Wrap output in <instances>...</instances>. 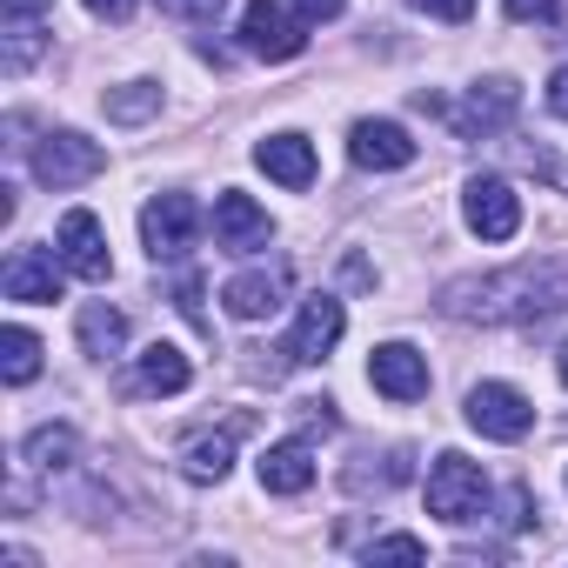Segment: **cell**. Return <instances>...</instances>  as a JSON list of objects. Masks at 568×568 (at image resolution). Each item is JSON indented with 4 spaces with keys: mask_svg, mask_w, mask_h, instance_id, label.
Masks as SVG:
<instances>
[{
    "mask_svg": "<svg viewBox=\"0 0 568 568\" xmlns=\"http://www.w3.org/2000/svg\"><path fill=\"white\" fill-rule=\"evenodd\" d=\"M568 302V267L561 261H521L501 274H468L442 288V315L455 322H535Z\"/></svg>",
    "mask_w": 568,
    "mask_h": 568,
    "instance_id": "obj_1",
    "label": "cell"
},
{
    "mask_svg": "<svg viewBox=\"0 0 568 568\" xmlns=\"http://www.w3.org/2000/svg\"><path fill=\"white\" fill-rule=\"evenodd\" d=\"M488 508V475L468 462V455H435V468H428V515L435 521H448V528H462V521H475Z\"/></svg>",
    "mask_w": 568,
    "mask_h": 568,
    "instance_id": "obj_2",
    "label": "cell"
},
{
    "mask_svg": "<svg viewBox=\"0 0 568 568\" xmlns=\"http://www.w3.org/2000/svg\"><path fill=\"white\" fill-rule=\"evenodd\" d=\"M241 48L261 54V61H295L308 48V21L288 14L281 0H247L241 8Z\"/></svg>",
    "mask_w": 568,
    "mask_h": 568,
    "instance_id": "obj_3",
    "label": "cell"
},
{
    "mask_svg": "<svg viewBox=\"0 0 568 568\" xmlns=\"http://www.w3.org/2000/svg\"><path fill=\"white\" fill-rule=\"evenodd\" d=\"M108 168V154H101V141H88V134H74V128H61V134H48L41 148H34V181L41 187H81V181H94Z\"/></svg>",
    "mask_w": 568,
    "mask_h": 568,
    "instance_id": "obj_4",
    "label": "cell"
},
{
    "mask_svg": "<svg viewBox=\"0 0 568 568\" xmlns=\"http://www.w3.org/2000/svg\"><path fill=\"white\" fill-rule=\"evenodd\" d=\"M141 241H148L154 261H181V254L201 241V207H194L187 194H154V201L141 207Z\"/></svg>",
    "mask_w": 568,
    "mask_h": 568,
    "instance_id": "obj_5",
    "label": "cell"
},
{
    "mask_svg": "<svg viewBox=\"0 0 568 568\" xmlns=\"http://www.w3.org/2000/svg\"><path fill=\"white\" fill-rule=\"evenodd\" d=\"M468 428H481L488 442H521L535 428V402L508 382H481L468 388Z\"/></svg>",
    "mask_w": 568,
    "mask_h": 568,
    "instance_id": "obj_6",
    "label": "cell"
},
{
    "mask_svg": "<svg viewBox=\"0 0 568 568\" xmlns=\"http://www.w3.org/2000/svg\"><path fill=\"white\" fill-rule=\"evenodd\" d=\"M462 214H468V227H475L481 241H515V227H521V194H515L501 174H475L468 194H462Z\"/></svg>",
    "mask_w": 568,
    "mask_h": 568,
    "instance_id": "obj_7",
    "label": "cell"
},
{
    "mask_svg": "<svg viewBox=\"0 0 568 568\" xmlns=\"http://www.w3.org/2000/svg\"><path fill=\"white\" fill-rule=\"evenodd\" d=\"M342 328H348L342 302H335V295H308V302H302V315H295V335H288V348H281V355L308 368V362H322V355L342 342Z\"/></svg>",
    "mask_w": 568,
    "mask_h": 568,
    "instance_id": "obj_8",
    "label": "cell"
},
{
    "mask_svg": "<svg viewBox=\"0 0 568 568\" xmlns=\"http://www.w3.org/2000/svg\"><path fill=\"white\" fill-rule=\"evenodd\" d=\"M368 382H375V395H388V402H422V395H428V355H415L408 342H382V348L368 355Z\"/></svg>",
    "mask_w": 568,
    "mask_h": 568,
    "instance_id": "obj_9",
    "label": "cell"
},
{
    "mask_svg": "<svg viewBox=\"0 0 568 568\" xmlns=\"http://www.w3.org/2000/svg\"><path fill=\"white\" fill-rule=\"evenodd\" d=\"M515 108H521V88L508 81V74H495V81H475L468 88V101L455 108V128L475 141V134H501L508 121H515Z\"/></svg>",
    "mask_w": 568,
    "mask_h": 568,
    "instance_id": "obj_10",
    "label": "cell"
},
{
    "mask_svg": "<svg viewBox=\"0 0 568 568\" xmlns=\"http://www.w3.org/2000/svg\"><path fill=\"white\" fill-rule=\"evenodd\" d=\"M267 234H274V221H267V207H254V194H221L214 201V247H227V254H254V247H267Z\"/></svg>",
    "mask_w": 568,
    "mask_h": 568,
    "instance_id": "obj_11",
    "label": "cell"
},
{
    "mask_svg": "<svg viewBox=\"0 0 568 568\" xmlns=\"http://www.w3.org/2000/svg\"><path fill=\"white\" fill-rule=\"evenodd\" d=\"M61 267L68 261H54L48 247H14L0 288H8V302H61Z\"/></svg>",
    "mask_w": 568,
    "mask_h": 568,
    "instance_id": "obj_12",
    "label": "cell"
},
{
    "mask_svg": "<svg viewBox=\"0 0 568 568\" xmlns=\"http://www.w3.org/2000/svg\"><path fill=\"white\" fill-rule=\"evenodd\" d=\"M281 295H288V267H247V274H234L227 288H221V302H227L234 322H267L281 308Z\"/></svg>",
    "mask_w": 568,
    "mask_h": 568,
    "instance_id": "obj_13",
    "label": "cell"
},
{
    "mask_svg": "<svg viewBox=\"0 0 568 568\" xmlns=\"http://www.w3.org/2000/svg\"><path fill=\"white\" fill-rule=\"evenodd\" d=\"M348 161L388 174V168H408V161H415V141H408V128H395V121H355V128H348Z\"/></svg>",
    "mask_w": 568,
    "mask_h": 568,
    "instance_id": "obj_14",
    "label": "cell"
},
{
    "mask_svg": "<svg viewBox=\"0 0 568 568\" xmlns=\"http://www.w3.org/2000/svg\"><path fill=\"white\" fill-rule=\"evenodd\" d=\"M61 261H68V274H81V281H108V274H114L108 234H101V221H94L88 207H74V214L61 221Z\"/></svg>",
    "mask_w": 568,
    "mask_h": 568,
    "instance_id": "obj_15",
    "label": "cell"
},
{
    "mask_svg": "<svg viewBox=\"0 0 568 568\" xmlns=\"http://www.w3.org/2000/svg\"><path fill=\"white\" fill-rule=\"evenodd\" d=\"M254 168L267 174V181H281V187H308L315 181V148H308V134H267L261 148H254Z\"/></svg>",
    "mask_w": 568,
    "mask_h": 568,
    "instance_id": "obj_16",
    "label": "cell"
},
{
    "mask_svg": "<svg viewBox=\"0 0 568 568\" xmlns=\"http://www.w3.org/2000/svg\"><path fill=\"white\" fill-rule=\"evenodd\" d=\"M315 481V448L308 442H274L261 455V488L267 495H302Z\"/></svg>",
    "mask_w": 568,
    "mask_h": 568,
    "instance_id": "obj_17",
    "label": "cell"
},
{
    "mask_svg": "<svg viewBox=\"0 0 568 568\" xmlns=\"http://www.w3.org/2000/svg\"><path fill=\"white\" fill-rule=\"evenodd\" d=\"M148 395H181L187 382H194V368H187V355L174 348V342H154V348H141V375H134Z\"/></svg>",
    "mask_w": 568,
    "mask_h": 568,
    "instance_id": "obj_18",
    "label": "cell"
},
{
    "mask_svg": "<svg viewBox=\"0 0 568 568\" xmlns=\"http://www.w3.org/2000/svg\"><path fill=\"white\" fill-rule=\"evenodd\" d=\"M121 342H128V315L108 308V302H88L81 308V348L108 362V355H121Z\"/></svg>",
    "mask_w": 568,
    "mask_h": 568,
    "instance_id": "obj_19",
    "label": "cell"
},
{
    "mask_svg": "<svg viewBox=\"0 0 568 568\" xmlns=\"http://www.w3.org/2000/svg\"><path fill=\"white\" fill-rule=\"evenodd\" d=\"M0 375H8V388H28L41 375V342L28 328H8L0 335Z\"/></svg>",
    "mask_w": 568,
    "mask_h": 568,
    "instance_id": "obj_20",
    "label": "cell"
},
{
    "mask_svg": "<svg viewBox=\"0 0 568 568\" xmlns=\"http://www.w3.org/2000/svg\"><path fill=\"white\" fill-rule=\"evenodd\" d=\"M234 468V435H201L187 455H181V475L187 481H221Z\"/></svg>",
    "mask_w": 568,
    "mask_h": 568,
    "instance_id": "obj_21",
    "label": "cell"
},
{
    "mask_svg": "<svg viewBox=\"0 0 568 568\" xmlns=\"http://www.w3.org/2000/svg\"><path fill=\"white\" fill-rule=\"evenodd\" d=\"M74 448H81V442H74V428H34L21 455H28V468L54 475V468H74Z\"/></svg>",
    "mask_w": 568,
    "mask_h": 568,
    "instance_id": "obj_22",
    "label": "cell"
},
{
    "mask_svg": "<svg viewBox=\"0 0 568 568\" xmlns=\"http://www.w3.org/2000/svg\"><path fill=\"white\" fill-rule=\"evenodd\" d=\"M148 114H161V88H154V81H128V88L108 94V121L134 128V121H148Z\"/></svg>",
    "mask_w": 568,
    "mask_h": 568,
    "instance_id": "obj_23",
    "label": "cell"
},
{
    "mask_svg": "<svg viewBox=\"0 0 568 568\" xmlns=\"http://www.w3.org/2000/svg\"><path fill=\"white\" fill-rule=\"evenodd\" d=\"M34 54H41V21H8V74H28Z\"/></svg>",
    "mask_w": 568,
    "mask_h": 568,
    "instance_id": "obj_24",
    "label": "cell"
},
{
    "mask_svg": "<svg viewBox=\"0 0 568 568\" xmlns=\"http://www.w3.org/2000/svg\"><path fill=\"white\" fill-rule=\"evenodd\" d=\"M368 561H428L422 535H388V541H368Z\"/></svg>",
    "mask_w": 568,
    "mask_h": 568,
    "instance_id": "obj_25",
    "label": "cell"
},
{
    "mask_svg": "<svg viewBox=\"0 0 568 568\" xmlns=\"http://www.w3.org/2000/svg\"><path fill=\"white\" fill-rule=\"evenodd\" d=\"M227 8V0H161V14H174V21H214Z\"/></svg>",
    "mask_w": 568,
    "mask_h": 568,
    "instance_id": "obj_26",
    "label": "cell"
},
{
    "mask_svg": "<svg viewBox=\"0 0 568 568\" xmlns=\"http://www.w3.org/2000/svg\"><path fill=\"white\" fill-rule=\"evenodd\" d=\"M515 21H561V0H501Z\"/></svg>",
    "mask_w": 568,
    "mask_h": 568,
    "instance_id": "obj_27",
    "label": "cell"
},
{
    "mask_svg": "<svg viewBox=\"0 0 568 568\" xmlns=\"http://www.w3.org/2000/svg\"><path fill=\"white\" fill-rule=\"evenodd\" d=\"M422 14H435V21H448V28H462L468 14H475V0H415Z\"/></svg>",
    "mask_w": 568,
    "mask_h": 568,
    "instance_id": "obj_28",
    "label": "cell"
},
{
    "mask_svg": "<svg viewBox=\"0 0 568 568\" xmlns=\"http://www.w3.org/2000/svg\"><path fill=\"white\" fill-rule=\"evenodd\" d=\"M288 8L315 28V21H342V8H348V0H288Z\"/></svg>",
    "mask_w": 568,
    "mask_h": 568,
    "instance_id": "obj_29",
    "label": "cell"
},
{
    "mask_svg": "<svg viewBox=\"0 0 568 568\" xmlns=\"http://www.w3.org/2000/svg\"><path fill=\"white\" fill-rule=\"evenodd\" d=\"M81 8H88L94 21H128V14H134V0H81Z\"/></svg>",
    "mask_w": 568,
    "mask_h": 568,
    "instance_id": "obj_30",
    "label": "cell"
},
{
    "mask_svg": "<svg viewBox=\"0 0 568 568\" xmlns=\"http://www.w3.org/2000/svg\"><path fill=\"white\" fill-rule=\"evenodd\" d=\"M54 0H8V21H41Z\"/></svg>",
    "mask_w": 568,
    "mask_h": 568,
    "instance_id": "obj_31",
    "label": "cell"
},
{
    "mask_svg": "<svg viewBox=\"0 0 568 568\" xmlns=\"http://www.w3.org/2000/svg\"><path fill=\"white\" fill-rule=\"evenodd\" d=\"M548 108L568 121V68H555V81H548Z\"/></svg>",
    "mask_w": 568,
    "mask_h": 568,
    "instance_id": "obj_32",
    "label": "cell"
},
{
    "mask_svg": "<svg viewBox=\"0 0 568 568\" xmlns=\"http://www.w3.org/2000/svg\"><path fill=\"white\" fill-rule=\"evenodd\" d=\"M555 375H561V382H568V342H561V355H555Z\"/></svg>",
    "mask_w": 568,
    "mask_h": 568,
    "instance_id": "obj_33",
    "label": "cell"
}]
</instances>
